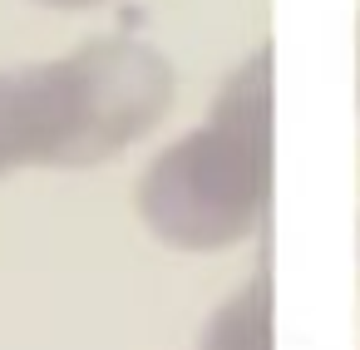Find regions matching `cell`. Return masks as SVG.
I'll list each match as a JSON object with an SVG mask.
<instances>
[{
	"mask_svg": "<svg viewBox=\"0 0 360 350\" xmlns=\"http://www.w3.org/2000/svg\"><path fill=\"white\" fill-rule=\"evenodd\" d=\"M173 94L168 55L134 35H99L60 60L0 70V178L119 158L168 119Z\"/></svg>",
	"mask_w": 360,
	"mask_h": 350,
	"instance_id": "1",
	"label": "cell"
},
{
	"mask_svg": "<svg viewBox=\"0 0 360 350\" xmlns=\"http://www.w3.org/2000/svg\"><path fill=\"white\" fill-rule=\"evenodd\" d=\"M143 227L178 252H222L271 207V45L252 50L217 89L207 119L173 138L139 178Z\"/></svg>",
	"mask_w": 360,
	"mask_h": 350,
	"instance_id": "2",
	"label": "cell"
},
{
	"mask_svg": "<svg viewBox=\"0 0 360 350\" xmlns=\"http://www.w3.org/2000/svg\"><path fill=\"white\" fill-rule=\"evenodd\" d=\"M198 350H271V271L266 266H257L252 281L207 316Z\"/></svg>",
	"mask_w": 360,
	"mask_h": 350,
	"instance_id": "3",
	"label": "cell"
},
{
	"mask_svg": "<svg viewBox=\"0 0 360 350\" xmlns=\"http://www.w3.org/2000/svg\"><path fill=\"white\" fill-rule=\"evenodd\" d=\"M40 6H50V11H89L99 0H40Z\"/></svg>",
	"mask_w": 360,
	"mask_h": 350,
	"instance_id": "4",
	"label": "cell"
},
{
	"mask_svg": "<svg viewBox=\"0 0 360 350\" xmlns=\"http://www.w3.org/2000/svg\"><path fill=\"white\" fill-rule=\"evenodd\" d=\"M355 104H360V25H355Z\"/></svg>",
	"mask_w": 360,
	"mask_h": 350,
	"instance_id": "5",
	"label": "cell"
}]
</instances>
